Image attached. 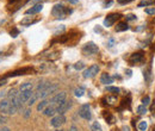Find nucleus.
<instances>
[{
  "label": "nucleus",
  "mask_w": 155,
  "mask_h": 131,
  "mask_svg": "<svg viewBox=\"0 0 155 131\" xmlns=\"http://www.w3.org/2000/svg\"><path fill=\"white\" fill-rule=\"evenodd\" d=\"M30 116V109H28V110H25V113H24V117H29Z\"/></svg>",
  "instance_id": "7c9ffc66"
},
{
  "label": "nucleus",
  "mask_w": 155,
  "mask_h": 131,
  "mask_svg": "<svg viewBox=\"0 0 155 131\" xmlns=\"http://www.w3.org/2000/svg\"><path fill=\"white\" fill-rule=\"evenodd\" d=\"M147 126H148V124H147V122H141L140 124H138V129L142 131H144L147 129Z\"/></svg>",
  "instance_id": "5701e85b"
},
{
  "label": "nucleus",
  "mask_w": 155,
  "mask_h": 131,
  "mask_svg": "<svg viewBox=\"0 0 155 131\" xmlns=\"http://www.w3.org/2000/svg\"><path fill=\"white\" fill-rule=\"evenodd\" d=\"M32 1H34V2H37V1H39V0H32Z\"/></svg>",
  "instance_id": "e433bc0d"
},
{
  "label": "nucleus",
  "mask_w": 155,
  "mask_h": 131,
  "mask_svg": "<svg viewBox=\"0 0 155 131\" xmlns=\"http://www.w3.org/2000/svg\"><path fill=\"white\" fill-rule=\"evenodd\" d=\"M18 97H19V93H18V91H17L16 88H11V90L8 91V93H7V98H8L10 101L15 100V99L18 98Z\"/></svg>",
  "instance_id": "4468645a"
},
{
  "label": "nucleus",
  "mask_w": 155,
  "mask_h": 131,
  "mask_svg": "<svg viewBox=\"0 0 155 131\" xmlns=\"http://www.w3.org/2000/svg\"><path fill=\"white\" fill-rule=\"evenodd\" d=\"M149 101H150V98H149V97H146V98L143 99V101H142V103H143V105H144V106H148V105H149Z\"/></svg>",
  "instance_id": "cd10ccee"
},
{
  "label": "nucleus",
  "mask_w": 155,
  "mask_h": 131,
  "mask_svg": "<svg viewBox=\"0 0 155 131\" xmlns=\"http://www.w3.org/2000/svg\"><path fill=\"white\" fill-rule=\"evenodd\" d=\"M91 131H103V130H101L100 124H99L98 122H94V123H92V125H91Z\"/></svg>",
  "instance_id": "412c9836"
},
{
  "label": "nucleus",
  "mask_w": 155,
  "mask_h": 131,
  "mask_svg": "<svg viewBox=\"0 0 155 131\" xmlns=\"http://www.w3.org/2000/svg\"><path fill=\"white\" fill-rule=\"evenodd\" d=\"M38 98H39V97H38V93H36V92H34V94H32V97H31V98L29 99V101H28L26 104H28L29 106H32V105H34V104L36 103V100H37Z\"/></svg>",
  "instance_id": "a211bd4d"
},
{
  "label": "nucleus",
  "mask_w": 155,
  "mask_h": 131,
  "mask_svg": "<svg viewBox=\"0 0 155 131\" xmlns=\"http://www.w3.org/2000/svg\"><path fill=\"white\" fill-rule=\"evenodd\" d=\"M135 19H136V16H134V15H129L127 17V20H135Z\"/></svg>",
  "instance_id": "c756f323"
},
{
  "label": "nucleus",
  "mask_w": 155,
  "mask_h": 131,
  "mask_svg": "<svg viewBox=\"0 0 155 131\" xmlns=\"http://www.w3.org/2000/svg\"><path fill=\"white\" fill-rule=\"evenodd\" d=\"M100 81H101V84H104V85L112 84V82H114V77H111L109 74L104 73V74H101V76H100Z\"/></svg>",
  "instance_id": "ddd939ff"
},
{
  "label": "nucleus",
  "mask_w": 155,
  "mask_h": 131,
  "mask_svg": "<svg viewBox=\"0 0 155 131\" xmlns=\"http://www.w3.org/2000/svg\"><path fill=\"white\" fill-rule=\"evenodd\" d=\"M131 1H134V0H118V2L122 4V5H124V4H129V2H131Z\"/></svg>",
  "instance_id": "c85d7f7f"
},
{
  "label": "nucleus",
  "mask_w": 155,
  "mask_h": 131,
  "mask_svg": "<svg viewBox=\"0 0 155 131\" xmlns=\"http://www.w3.org/2000/svg\"><path fill=\"white\" fill-rule=\"evenodd\" d=\"M98 72H99V67H98V64H93V66L88 67V68L84 72V77H85V79L93 77V76H96V75L98 74Z\"/></svg>",
  "instance_id": "423d86ee"
},
{
  "label": "nucleus",
  "mask_w": 155,
  "mask_h": 131,
  "mask_svg": "<svg viewBox=\"0 0 155 131\" xmlns=\"http://www.w3.org/2000/svg\"><path fill=\"white\" fill-rule=\"evenodd\" d=\"M53 15L56 16V17H60V18H63V16H64L63 5H55L54 8H53Z\"/></svg>",
  "instance_id": "1a4fd4ad"
},
{
  "label": "nucleus",
  "mask_w": 155,
  "mask_h": 131,
  "mask_svg": "<svg viewBox=\"0 0 155 131\" xmlns=\"http://www.w3.org/2000/svg\"><path fill=\"white\" fill-rule=\"evenodd\" d=\"M84 67H85L84 62H78V63H75V64H74V68H75L77 70H81Z\"/></svg>",
  "instance_id": "393cba45"
},
{
  "label": "nucleus",
  "mask_w": 155,
  "mask_h": 131,
  "mask_svg": "<svg viewBox=\"0 0 155 131\" xmlns=\"http://www.w3.org/2000/svg\"><path fill=\"white\" fill-rule=\"evenodd\" d=\"M119 17H120V16H119V15H117V13H114V15L107 16V17L105 18V20H104V25H105V26H111V25H114V24H115V21H116Z\"/></svg>",
  "instance_id": "6e6552de"
},
{
  "label": "nucleus",
  "mask_w": 155,
  "mask_h": 131,
  "mask_svg": "<svg viewBox=\"0 0 155 131\" xmlns=\"http://www.w3.org/2000/svg\"><path fill=\"white\" fill-rule=\"evenodd\" d=\"M68 131H78V129H77V126L75 125H72L71 128H69V130Z\"/></svg>",
  "instance_id": "2f4dec72"
},
{
  "label": "nucleus",
  "mask_w": 155,
  "mask_h": 131,
  "mask_svg": "<svg viewBox=\"0 0 155 131\" xmlns=\"http://www.w3.org/2000/svg\"><path fill=\"white\" fill-rule=\"evenodd\" d=\"M0 131H10V129L5 126V128H1V129H0Z\"/></svg>",
  "instance_id": "72a5a7b5"
},
{
  "label": "nucleus",
  "mask_w": 155,
  "mask_h": 131,
  "mask_svg": "<svg viewBox=\"0 0 155 131\" xmlns=\"http://www.w3.org/2000/svg\"><path fill=\"white\" fill-rule=\"evenodd\" d=\"M137 112L140 113V114H144V113L147 112V107L144 105H141V106L137 107Z\"/></svg>",
  "instance_id": "4be33fe9"
},
{
  "label": "nucleus",
  "mask_w": 155,
  "mask_h": 131,
  "mask_svg": "<svg viewBox=\"0 0 155 131\" xmlns=\"http://www.w3.org/2000/svg\"><path fill=\"white\" fill-rule=\"evenodd\" d=\"M49 100H47V99H42L41 101L38 103V105H37V111H39V112H43L44 111V109L49 105Z\"/></svg>",
  "instance_id": "2eb2a0df"
},
{
  "label": "nucleus",
  "mask_w": 155,
  "mask_h": 131,
  "mask_svg": "<svg viewBox=\"0 0 155 131\" xmlns=\"http://www.w3.org/2000/svg\"><path fill=\"white\" fill-rule=\"evenodd\" d=\"M54 131H63V130H61V129H60V130H58V129H56V130H54Z\"/></svg>",
  "instance_id": "4c0bfd02"
},
{
  "label": "nucleus",
  "mask_w": 155,
  "mask_h": 131,
  "mask_svg": "<svg viewBox=\"0 0 155 131\" xmlns=\"http://www.w3.org/2000/svg\"><path fill=\"white\" fill-rule=\"evenodd\" d=\"M55 113L56 112V106H54V105H48L45 109H44V111H43V114L45 116V117H54L55 116Z\"/></svg>",
  "instance_id": "9d476101"
},
{
  "label": "nucleus",
  "mask_w": 155,
  "mask_h": 131,
  "mask_svg": "<svg viewBox=\"0 0 155 131\" xmlns=\"http://www.w3.org/2000/svg\"><path fill=\"white\" fill-rule=\"evenodd\" d=\"M5 123H7V117L6 114L0 113V124H5Z\"/></svg>",
  "instance_id": "b1692460"
},
{
  "label": "nucleus",
  "mask_w": 155,
  "mask_h": 131,
  "mask_svg": "<svg viewBox=\"0 0 155 131\" xmlns=\"http://www.w3.org/2000/svg\"><path fill=\"white\" fill-rule=\"evenodd\" d=\"M72 105H73V104H72V101H71V100H69V101H67V100H66L64 103H62L61 105H58V107H56V112H58V114H63V113L67 112V111L72 107Z\"/></svg>",
  "instance_id": "0eeeda50"
},
{
  "label": "nucleus",
  "mask_w": 155,
  "mask_h": 131,
  "mask_svg": "<svg viewBox=\"0 0 155 131\" xmlns=\"http://www.w3.org/2000/svg\"><path fill=\"white\" fill-rule=\"evenodd\" d=\"M129 29V26H128V24L127 23H119L118 25L116 26V31L117 32H120V31H125V30H128Z\"/></svg>",
  "instance_id": "f3484780"
},
{
  "label": "nucleus",
  "mask_w": 155,
  "mask_h": 131,
  "mask_svg": "<svg viewBox=\"0 0 155 131\" xmlns=\"http://www.w3.org/2000/svg\"><path fill=\"white\" fill-rule=\"evenodd\" d=\"M66 123V117H64V114H56V116H54L53 118H51V120H50V125L53 126V128H60L61 125H63Z\"/></svg>",
  "instance_id": "20e7f679"
},
{
  "label": "nucleus",
  "mask_w": 155,
  "mask_h": 131,
  "mask_svg": "<svg viewBox=\"0 0 155 131\" xmlns=\"http://www.w3.org/2000/svg\"><path fill=\"white\" fill-rule=\"evenodd\" d=\"M78 1H79V0H69L71 4H75V2H78Z\"/></svg>",
  "instance_id": "f704fd0d"
},
{
  "label": "nucleus",
  "mask_w": 155,
  "mask_h": 131,
  "mask_svg": "<svg viewBox=\"0 0 155 131\" xmlns=\"http://www.w3.org/2000/svg\"><path fill=\"white\" fill-rule=\"evenodd\" d=\"M34 90V85L31 82H24L21 84L19 87V92H24V91H32Z\"/></svg>",
  "instance_id": "dca6fc26"
},
{
  "label": "nucleus",
  "mask_w": 155,
  "mask_h": 131,
  "mask_svg": "<svg viewBox=\"0 0 155 131\" xmlns=\"http://www.w3.org/2000/svg\"><path fill=\"white\" fill-rule=\"evenodd\" d=\"M66 99H67V94H66V92H60V93H56L51 99H50V104L58 107V105H61L62 103L66 101Z\"/></svg>",
  "instance_id": "7ed1b4c3"
},
{
  "label": "nucleus",
  "mask_w": 155,
  "mask_h": 131,
  "mask_svg": "<svg viewBox=\"0 0 155 131\" xmlns=\"http://www.w3.org/2000/svg\"><path fill=\"white\" fill-rule=\"evenodd\" d=\"M142 58H143V55L141 53H137L131 56V62H140V61H142Z\"/></svg>",
  "instance_id": "6ab92c4d"
},
{
  "label": "nucleus",
  "mask_w": 155,
  "mask_h": 131,
  "mask_svg": "<svg viewBox=\"0 0 155 131\" xmlns=\"http://www.w3.org/2000/svg\"><path fill=\"white\" fill-rule=\"evenodd\" d=\"M42 8H43V5L42 4H36L34 7H31V8H29L25 13L26 15H35V13H38L42 11Z\"/></svg>",
  "instance_id": "f8f14e48"
},
{
  "label": "nucleus",
  "mask_w": 155,
  "mask_h": 131,
  "mask_svg": "<svg viewBox=\"0 0 155 131\" xmlns=\"http://www.w3.org/2000/svg\"><path fill=\"white\" fill-rule=\"evenodd\" d=\"M0 111L4 114H15L17 112V109L8 99H2L0 101Z\"/></svg>",
  "instance_id": "f257e3e1"
},
{
  "label": "nucleus",
  "mask_w": 155,
  "mask_h": 131,
  "mask_svg": "<svg viewBox=\"0 0 155 131\" xmlns=\"http://www.w3.org/2000/svg\"><path fill=\"white\" fill-rule=\"evenodd\" d=\"M84 93H85V88L84 87H78V88H75V91H74V94H75V97H78V98L82 97Z\"/></svg>",
  "instance_id": "aec40b11"
},
{
  "label": "nucleus",
  "mask_w": 155,
  "mask_h": 131,
  "mask_svg": "<svg viewBox=\"0 0 155 131\" xmlns=\"http://www.w3.org/2000/svg\"><path fill=\"white\" fill-rule=\"evenodd\" d=\"M107 91L109 92H112V93H118L119 92V88L118 87H112V86H107Z\"/></svg>",
  "instance_id": "a878e982"
},
{
  "label": "nucleus",
  "mask_w": 155,
  "mask_h": 131,
  "mask_svg": "<svg viewBox=\"0 0 155 131\" xmlns=\"http://www.w3.org/2000/svg\"><path fill=\"white\" fill-rule=\"evenodd\" d=\"M6 84V79H2V80H0V86H2V85H5Z\"/></svg>",
  "instance_id": "473e14b6"
},
{
  "label": "nucleus",
  "mask_w": 155,
  "mask_h": 131,
  "mask_svg": "<svg viewBox=\"0 0 155 131\" xmlns=\"http://www.w3.org/2000/svg\"><path fill=\"white\" fill-rule=\"evenodd\" d=\"M146 13L147 15H155V7H148V8H146Z\"/></svg>",
  "instance_id": "bb28decb"
},
{
  "label": "nucleus",
  "mask_w": 155,
  "mask_h": 131,
  "mask_svg": "<svg viewBox=\"0 0 155 131\" xmlns=\"http://www.w3.org/2000/svg\"><path fill=\"white\" fill-rule=\"evenodd\" d=\"M32 94H34V91H24V92H20L19 97L23 103H28L29 99L32 97Z\"/></svg>",
  "instance_id": "9b49d317"
},
{
  "label": "nucleus",
  "mask_w": 155,
  "mask_h": 131,
  "mask_svg": "<svg viewBox=\"0 0 155 131\" xmlns=\"http://www.w3.org/2000/svg\"><path fill=\"white\" fill-rule=\"evenodd\" d=\"M4 23H5V19H0V26H1Z\"/></svg>",
  "instance_id": "c9c22d12"
},
{
  "label": "nucleus",
  "mask_w": 155,
  "mask_h": 131,
  "mask_svg": "<svg viewBox=\"0 0 155 131\" xmlns=\"http://www.w3.org/2000/svg\"><path fill=\"white\" fill-rule=\"evenodd\" d=\"M79 116H80L81 118H84V119H87V120L91 119V107H90L88 104H85V105H82V106L80 107V110H79Z\"/></svg>",
  "instance_id": "39448f33"
},
{
  "label": "nucleus",
  "mask_w": 155,
  "mask_h": 131,
  "mask_svg": "<svg viewBox=\"0 0 155 131\" xmlns=\"http://www.w3.org/2000/svg\"><path fill=\"white\" fill-rule=\"evenodd\" d=\"M98 51H99V48H98V45H96V43H93V42L86 43L84 45V48H82V53L85 55H94V54H97Z\"/></svg>",
  "instance_id": "f03ea898"
}]
</instances>
